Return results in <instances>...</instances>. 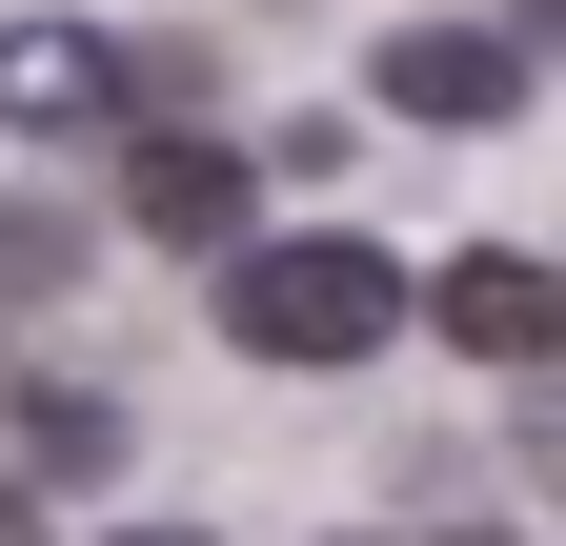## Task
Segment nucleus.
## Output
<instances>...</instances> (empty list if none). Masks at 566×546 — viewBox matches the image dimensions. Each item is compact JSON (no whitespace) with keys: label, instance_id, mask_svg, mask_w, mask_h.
Listing matches in <instances>:
<instances>
[{"label":"nucleus","instance_id":"nucleus-1","mask_svg":"<svg viewBox=\"0 0 566 546\" xmlns=\"http://www.w3.org/2000/svg\"><path fill=\"white\" fill-rule=\"evenodd\" d=\"M385 324H405V263L344 243V223H283V243L223 263V345H243V365H365Z\"/></svg>","mask_w":566,"mask_h":546},{"label":"nucleus","instance_id":"nucleus-2","mask_svg":"<svg viewBox=\"0 0 566 546\" xmlns=\"http://www.w3.org/2000/svg\"><path fill=\"white\" fill-rule=\"evenodd\" d=\"M365 102L424 122V143H485V122H526V41H506V21H405V41L365 61Z\"/></svg>","mask_w":566,"mask_h":546},{"label":"nucleus","instance_id":"nucleus-3","mask_svg":"<svg viewBox=\"0 0 566 546\" xmlns=\"http://www.w3.org/2000/svg\"><path fill=\"white\" fill-rule=\"evenodd\" d=\"M122 102H142V61L102 21H0V122H21V143H102Z\"/></svg>","mask_w":566,"mask_h":546},{"label":"nucleus","instance_id":"nucleus-4","mask_svg":"<svg viewBox=\"0 0 566 546\" xmlns=\"http://www.w3.org/2000/svg\"><path fill=\"white\" fill-rule=\"evenodd\" d=\"M424 304H446V345H465V365H546V345H566V284H546L526 243H465Z\"/></svg>","mask_w":566,"mask_h":546},{"label":"nucleus","instance_id":"nucleus-5","mask_svg":"<svg viewBox=\"0 0 566 546\" xmlns=\"http://www.w3.org/2000/svg\"><path fill=\"white\" fill-rule=\"evenodd\" d=\"M122 223L142 243H243V143H182V122H163V143L122 162Z\"/></svg>","mask_w":566,"mask_h":546},{"label":"nucleus","instance_id":"nucleus-6","mask_svg":"<svg viewBox=\"0 0 566 546\" xmlns=\"http://www.w3.org/2000/svg\"><path fill=\"white\" fill-rule=\"evenodd\" d=\"M142 426H122V385H21V486H102Z\"/></svg>","mask_w":566,"mask_h":546},{"label":"nucleus","instance_id":"nucleus-7","mask_svg":"<svg viewBox=\"0 0 566 546\" xmlns=\"http://www.w3.org/2000/svg\"><path fill=\"white\" fill-rule=\"evenodd\" d=\"M21 284H82V223H61V202H0V304Z\"/></svg>","mask_w":566,"mask_h":546},{"label":"nucleus","instance_id":"nucleus-8","mask_svg":"<svg viewBox=\"0 0 566 546\" xmlns=\"http://www.w3.org/2000/svg\"><path fill=\"white\" fill-rule=\"evenodd\" d=\"M0 546H41V486H0Z\"/></svg>","mask_w":566,"mask_h":546},{"label":"nucleus","instance_id":"nucleus-9","mask_svg":"<svg viewBox=\"0 0 566 546\" xmlns=\"http://www.w3.org/2000/svg\"><path fill=\"white\" fill-rule=\"evenodd\" d=\"M102 546H202V526H102Z\"/></svg>","mask_w":566,"mask_h":546},{"label":"nucleus","instance_id":"nucleus-10","mask_svg":"<svg viewBox=\"0 0 566 546\" xmlns=\"http://www.w3.org/2000/svg\"><path fill=\"white\" fill-rule=\"evenodd\" d=\"M446 546H526V526H446Z\"/></svg>","mask_w":566,"mask_h":546}]
</instances>
